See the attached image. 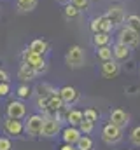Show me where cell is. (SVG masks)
<instances>
[{"mask_svg": "<svg viewBox=\"0 0 140 150\" xmlns=\"http://www.w3.org/2000/svg\"><path fill=\"white\" fill-rule=\"evenodd\" d=\"M21 63H25L30 68H34L37 75H42L47 72V61H46V58L40 56V54H37V52H34V51H30L28 47L25 51H21Z\"/></svg>", "mask_w": 140, "mask_h": 150, "instance_id": "1", "label": "cell"}, {"mask_svg": "<svg viewBox=\"0 0 140 150\" xmlns=\"http://www.w3.org/2000/svg\"><path fill=\"white\" fill-rule=\"evenodd\" d=\"M84 61H86V52L84 49L79 45V44H74L70 45L67 54H65V63L67 67L72 70H77V68H82L84 67Z\"/></svg>", "mask_w": 140, "mask_h": 150, "instance_id": "2", "label": "cell"}, {"mask_svg": "<svg viewBox=\"0 0 140 150\" xmlns=\"http://www.w3.org/2000/svg\"><path fill=\"white\" fill-rule=\"evenodd\" d=\"M117 42H121V44H126V45H130L131 49H135V47H139L140 45V33L137 30H133L131 26H128V25H124V26H121L119 30H117Z\"/></svg>", "mask_w": 140, "mask_h": 150, "instance_id": "3", "label": "cell"}, {"mask_svg": "<svg viewBox=\"0 0 140 150\" xmlns=\"http://www.w3.org/2000/svg\"><path fill=\"white\" fill-rule=\"evenodd\" d=\"M105 16H107V19L112 23L114 30H119L121 26H124V25H126V18H128L126 12H124V9H123V5H117V4L110 5V7L107 9Z\"/></svg>", "mask_w": 140, "mask_h": 150, "instance_id": "4", "label": "cell"}, {"mask_svg": "<svg viewBox=\"0 0 140 150\" xmlns=\"http://www.w3.org/2000/svg\"><path fill=\"white\" fill-rule=\"evenodd\" d=\"M102 140H104L107 145H116L123 140V129L110 124V122H105L102 126Z\"/></svg>", "mask_w": 140, "mask_h": 150, "instance_id": "5", "label": "cell"}, {"mask_svg": "<svg viewBox=\"0 0 140 150\" xmlns=\"http://www.w3.org/2000/svg\"><path fill=\"white\" fill-rule=\"evenodd\" d=\"M58 133H61V120L54 115H44V124H42L40 136L51 138V136H56Z\"/></svg>", "mask_w": 140, "mask_h": 150, "instance_id": "6", "label": "cell"}, {"mask_svg": "<svg viewBox=\"0 0 140 150\" xmlns=\"http://www.w3.org/2000/svg\"><path fill=\"white\" fill-rule=\"evenodd\" d=\"M42 124H44V115L42 113L28 115V119L25 120V133L30 134V136H40Z\"/></svg>", "mask_w": 140, "mask_h": 150, "instance_id": "7", "label": "cell"}, {"mask_svg": "<svg viewBox=\"0 0 140 150\" xmlns=\"http://www.w3.org/2000/svg\"><path fill=\"white\" fill-rule=\"evenodd\" d=\"M5 115L11 119H25L26 117V105L23 100H12L5 107Z\"/></svg>", "mask_w": 140, "mask_h": 150, "instance_id": "8", "label": "cell"}, {"mask_svg": "<svg viewBox=\"0 0 140 150\" xmlns=\"http://www.w3.org/2000/svg\"><path fill=\"white\" fill-rule=\"evenodd\" d=\"M4 129L7 134L11 136H21L25 133V122L21 119H11V117H5L4 120Z\"/></svg>", "mask_w": 140, "mask_h": 150, "instance_id": "9", "label": "cell"}, {"mask_svg": "<svg viewBox=\"0 0 140 150\" xmlns=\"http://www.w3.org/2000/svg\"><path fill=\"white\" fill-rule=\"evenodd\" d=\"M89 28H91V32H93V33H98V32L112 33V30H114L112 23L107 19V16H105V14L93 18V19H91V23H89Z\"/></svg>", "mask_w": 140, "mask_h": 150, "instance_id": "10", "label": "cell"}, {"mask_svg": "<svg viewBox=\"0 0 140 150\" xmlns=\"http://www.w3.org/2000/svg\"><path fill=\"white\" fill-rule=\"evenodd\" d=\"M109 122L117 126V127H121V129H124L130 124V113L124 112L123 108H114L109 113Z\"/></svg>", "mask_w": 140, "mask_h": 150, "instance_id": "11", "label": "cell"}, {"mask_svg": "<svg viewBox=\"0 0 140 150\" xmlns=\"http://www.w3.org/2000/svg\"><path fill=\"white\" fill-rule=\"evenodd\" d=\"M121 72V63L116 59H109V61H102L100 65V74L104 79H116Z\"/></svg>", "mask_w": 140, "mask_h": 150, "instance_id": "12", "label": "cell"}, {"mask_svg": "<svg viewBox=\"0 0 140 150\" xmlns=\"http://www.w3.org/2000/svg\"><path fill=\"white\" fill-rule=\"evenodd\" d=\"M58 94L61 96V100H63V103H65L67 107L75 105V103L79 101V98H81L79 91H77L74 86H63L61 89H58Z\"/></svg>", "mask_w": 140, "mask_h": 150, "instance_id": "13", "label": "cell"}, {"mask_svg": "<svg viewBox=\"0 0 140 150\" xmlns=\"http://www.w3.org/2000/svg\"><path fill=\"white\" fill-rule=\"evenodd\" d=\"M112 54H114V59H116V61L124 63V61H128V59L131 58V47L116 40V44L112 45Z\"/></svg>", "mask_w": 140, "mask_h": 150, "instance_id": "14", "label": "cell"}, {"mask_svg": "<svg viewBox=\"0 0 140 150\" xmlns=\"http://www.w3.org/2000/svg\"><path fill=\"white\" fill-rule=\"evenodd\" d=\"M81 136H82V133H81L79 127H75V126H67V127L61 129V140H63V143L75 145Z\"/></svg>", "mask_w": 140, "mask_h": 150, "instance_id": "15", "label": "cell"}, {"mask_svg": "<svg viewBox=\"0 0 140 150\" xmlns=\"http://www.w3.org/2000/svg\"><path fill=\"white\" fill-rule=\"evenodd\" d=\"M32 93L37 94V98H49L51 94L58 93V89H56L54 86L47 84V82H42V84H37V86H35V89L32 91Z\"/></svg>", "mask_w": 140, "mask_h": 150, "instance_id": "16", "label": "cell"}, {"mask_svg": "<svg viewBox=\"0 0 140 150\" xmlns=\"http://www.w3.org/2000/svg\"><path fill=\"white\" fill-rule=\"evenodd\" d=\"M28 49L37 52V54H40V56H46L49 52V42L47 40H42V38H34L28 44Z\"/></svg>", "mask_w": 140, "mask_h": 150, "instance_id": "17", "label": "cell"}, {"mask_svg": "<svg viewBox=\"0 0 140 150\" xmlns=\"http://www.w3.org/2000/svg\"><path fill=\"white\" fill-rule=\"evenodd\" d=\"M37 74H35L34 68H30L28 65H25V63H21L19 65V68H18V79L21 80V82H25V84H28V82H32Z\"/></svg>", "mask_w": 140, "mask_h": 150, "instance_id": "18", "label": "cell"}, {"mask_svg": "<svg viewBox=\"0 0 140 150\" xmlns=\"http://www.w3.org/2000/svg\"><path fill=\"white\" fill-rule=\"evenodd\" d=\"M39 0H16V11L19 14H26V12H32L35 7H37Z\"/></svg>", "mask_w": 140, "mask_h": 150, "instance_id": "19", "label": "cell"}, {"mask_svg": "<svg viewBox=\"0 0 140 150\" xmlns=\"http://www.w3.org/2000/svg\"><path fill=\"white\" fill-rule=\"evenodd\" d=\"M79 16H81V11L70 2V4H65L63 5V18L67 19V21H74V19H79Z\"/></svg>", "mask_w": 140, "mask_h": 150, "instance_id": "20", "label": "cell"}, {"mask_svg": "<svg viewBox=\"0 0 140 150\" xmlns=\"http://www.w3.org/2000/svg\"><path fill=\"white\" fill-rule=\"evenodd\" d=\"M110 42H112V35H110V33H105V32L93 33V45H95V47L110 45Z\"/></svg>", "mask_w": 140, "mask_h": 150, "instance_id": "21", "label": "cell"}, {"mask_svg": "<svg viewBox=\"0 0 140 150\" xmlns=\"http://www.w3.org/2000/svg\"><path fill=\"white\" fill-rule=\"evenodd\" d=\"M96 58L100 61H109V59H114V54H112V45H102V47H96Z\"/></svg>", "mask_w": 140, "mask_h": 150, "instance_id": "22", "label": "cell"}, {"mask_svg": "<svg viewBox=\"0 0 140 150\" xmlns=\"http://www.w3.org/2000/svg\"><path fill=\"white\" fill-rule=\"evenodd\" d=\"M75 149L77 150H93L95 149V145H93V140L89 138V136H81L79 138V142L75 143Z\"/></svg>", "mask_w": 140, "mask_h": 150, "instance_id": "23", "label": "cell"}, {"mask_svg": "<svg viewBox=\"0 0 140 150\" xmlns=\"http://www.w3.org/2000/svg\"><path fill=\"white\" fill-rule=\"evenodd\" d=\"M16 96H18V100H28L30 96H32V89L28 87V84H21V86H18V89H16Z\"/></svg>", "mask_w": 140, "mask_h": 150, "instance_id": "24", "label": "cell"}, {"mask_svg": "<svg viewBox=\"0 0 140 150\" xmlns=\"http://www.w3.org/2000/svg\"><path fill=\"white\" fill-rule=\"evenodd\" d=\"M77 127H79V131H81L82 134H89V133H93V129H95V122L82 119V120H81V124H79Z\"/></svg>", "mask_w": 140, "mask_h": 150, "instance_id": "25", "label": "cell"}, {"mask_svg": "<svg viewBox=\"0 0 140 150\" xmlns=\"http://www.w3.org/2000/svg\"><path fill=\"white\" fill-rule=\"evenodd\" d=\"M126 25L131 26L133 30H137L140 33V16L139 14H130V16L126 18Z\"/></svg>", "mask_w": 140, "mask_h": 150, "instance_id": "26", "label": "cell"}, {"mask_svg": "<svg viewBox=\"0 0 140 150\" xmlns=\"http://www.w3.org/2000/svg\"><path fill=\"white\" fill-rule=\"evenodd\" d=\"M130 142L135 145V147H140V126L133 127L131 133H130Z\"/></svg>", "mask_w": 140, "mask_h": 150, "instance_id": "27", "label": "cell"}, {"mask_svg": "<svg viewBox=\"0 0 140 150\" xmlns=\"http://www.w3.org/2000/svg\"><path fill=\"white\" fill-rule=\"evenodd\" d=\"M72 4L81 11V12H86L91 5V0H72Z\"/></svg>", "mask_w": 140, "mask_h": 150, "instance_id": "28", "label": "cell"}, {"mask_svg": "<svg viewBox=\"0 0 140 150\" xmlns=\"http://www.w3.org/2000/svg\"><path fill=\"white\" fill-rule=\"evenodd\" d=\"M82 113H84V119L86 120H91V122H96L98 120V112L95 108H86Z\"/></svg>", "mask_w": 140, "mask_h": 150, "instance_id": "29", "label": "cell"}, {"mask_svg": "<svg viewBox=\"0 0 140 150\" xmlns=\"http://www.w3.org/2000/svg\"><path fill=\"white\" fill-rule=\"evenodd\" d=\"M11 93V84L9 82H0V98L7 96Z\"/></svg>", "mask_w": 140, "mask_h": 150, "instance_id": "30", "label": "cell"}, {"mask_svg": "<svg viewBox=\"0 0 140 150\" xmlns=\"http://www.w3.org/2000/svg\"><path fill=\"white\" fill-rule=\"evenodd\" d=\"M0 150H12V143H11L9 138L0 136Z\"/></svg>", "mask_w": 140, "mask_h": 150, "instance_id": "31", "label": "cell"}, {"mask_svg": "<svg viewBox=\"0 0 140 150\" xmlns=\"http://www.w3.org/2000/svg\"><path fill=\"white\" fill-rule=\"evenodd\" d=\"M124 91H126L128 94H137V93L140 91V87H139V86H130V87H126Z\"/></svg>", "mask_w": 140, "mask_h": 150, "instance_id": "32", "label": "cell"}, {"mask_svg": "<svg viewBox=\"0 0 140 150\" xmlns=\"http://www.w3.org/2000/svg\"><path fill=\"white\" fill-rule=\"evenodd\" d=\"M0 82H9V74L4 68H0Z\"/></svg>", "mask_w": 140, "mask_h": 150, "instance_id": "33", "label": "cell"}, {"mask_svg": "<svg viewBox=\"0 0 140 150\" xmlns=\"http://www.w3.org/2000/svg\"><path fill=\"white\" fill-rule=\"evenodd\" d=\"M60 150H77V149H75V145H70V143H63V145L60 147Z\"/></svg>", "mask_w": 140, "mask_h": 150, "instance_id": "34", "label": "cell"}, {"mask_svg": "<svg viewBox=\"0 0 140 150\" xmlns=\"http://www.w3.org/2000/svg\"><path fill=\"white\" fill-rule=\"evenodd\" d=\"M58 2H60V4H63V5H65V4H70V2H72V0H58Z\"/></svg>", "mask_w": 140, "mask_h": 150, "instance_id": "35", "label": "cell"}]
</instances>
